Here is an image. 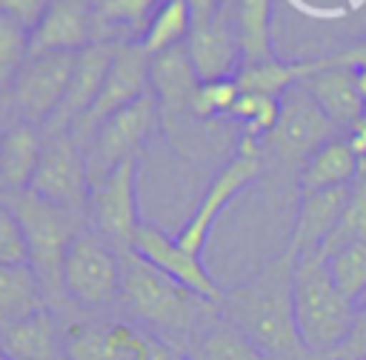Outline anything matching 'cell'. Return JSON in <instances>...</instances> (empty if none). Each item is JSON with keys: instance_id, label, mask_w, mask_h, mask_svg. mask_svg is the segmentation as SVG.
I'll return each mask as SVG.
<instances>
[{"instance_id": "6da1fadb", "label": "cell", "mask_w": 366, "mask_h": 360, "mask_svg": "<svg viewBox=\"0 0 366 360\" xmlns=\"http://www.w3.org/2000/svg\"><path fill=\"white\" fill-rule=\"evenodd\" d=\"M295 263L297 254L286 246L257 274L223 291L220 300V314L234 323L269 360H312L295 326Z\"/></svg>"}, {"instance_id": "7a4b0ae2", "label": "cell", "mask_w": 366, "mask_h": 360, "mask_svg": "<svg viewBox=\"0 0 366 360\" xmlns=\"http://www.w3.org/2000/svg\"><path fill=\"white\" fill-rule=\"evenodd\" d=\"M120 263L123 280L117 306L132 323L160 337L177 357L192 343V337L220 314L217 303L189 291L183 283L172 280L134 251H123Z\"/></svg>"}, {"instance_id": "3957f363", "label": "cell", "mask_w": 366, "mask_h": 360, "mask_svg": "<svg viewBox=\"0 0 366 360\" xmlns=\"http://www.w3.org/2000/svg\"><path fill=\"white\" fill-rule=\"evenodd\" d=\"M3 203L17 214V220L23 226V234L29 243V266L34 269V274L46 291L49 309L54 314L71 311L66 291H63V260H66L71 237L83 229L80 226L83 214L54 206L29 189L6 191Z\"/></svg>"}, {"instance_id": "277c9868", "label": "cell", "mask_w": 366, "mask_h": 360, "mask_svg": "<svg viewBox=\"0 0 366 360\" xmlns=\"http://www.w3.org/2000/svg\"><path fill=\"white\" fill-rule=\"evenodd\" d=\"M292 303H295V326L297 334L312 354V360L326 357L352 329L355 300H349L332 280L323 254H306L295 263L292 280Z\"/></svg>"}, {"instance_id": "5b68a950", "label": "cell", "mask_w": 366, "mask_h": 360, "mask_svg": "<svg viewBox=\"0 0 366 360\" xmlns=\"http://www.w3.org/2000/svg\"><path fill=\"white\" fill-rule=\"evenodd\" d=\"M57 317L66 360H177L160 337L129 317H100L80 309Z\"/></svg>"}, {"instance_id": "8992f818", "label": "cell", "mask_w": 366, "mask_h": 360, "mask_svg": "<svg viewBox=\"0 0 366 360\" xmlns=\"http://www.w3.org/2000/svg\"><path fill=\"white\" fill-rule=\"evenodd\" d=\"M277 106H280L277 123L260 140L263 166L272 163L280 171H292L295 177H300V169L306 166V160L323 143L335 140L343 131L323 114V109L315 103V97L300 83L289 86L277 97Z\"/></svg>"}, {"instance_id": "52a82bcc", "label": "cell", "mask_w": 366, "mask_h": 360, "mask_svg": "<svg viewBox=\"0 0 366 360\" xmlns=\"http://www.w3.org/2000/svg\"><path fill=\"white\" fill-rule=\"evenodd\" d=\"M120 251L112 249L89 226H83L71 237L63 260V291L69 306L92 314L112 309L120 300Z\"/></svg>"}, {"instance_id": "ba28073f", "label": "cell", "mask_w": 366, "mask_h": 360, "mask_svg": "<svg viewBox=\"0 0 366 360\" xmlns=\"http://www.w3.org/2000/svg\"><path fill=\"white\" fill-rule=\"evenodd\" d=\"M157 123H160L157 120V103H154L152 91H146L132 106L114 111L112 117H106L97 126V131L89 137V143L83 146L89 186L94 180L106 177L120 163L137 160V151L143 149V143L149 140V134Z\"/></svg>"}, {"instance_id": "9c48e42d", "label": "cell", "mask_w": 366, "mask_h": 360, "mask_svg": "<svg viewBox=\"0 0 366 360\" xmlns=\"http://www.w3.org/2000/svg\"><path fill=\"white\" fill-rule=\"evenodd\" d=\"M86 217L89 229L100 234L112 249L120 254L132 251L134 234L143 223L137 211V160L120 163L89 186Z\"/></svg>"}, {"instance_id": "30bf717a", "label": "cell", "mask_w": 366, "mask_h": 360, "mask_svg": "<svg viewBox=\"0 0 366 360\" xmlns=\"http://www.w3.org/2000/svg\"><path fill=\"white\" fill-rule=\"evenodd\" d=\"M263 171V151H260V140L240 134L237 140V151L232 154V160L214 174V180L209 183L206 194L200 197L194 214L183 223V229L174 234V240L192 251L200 254L206 246V237L214 226V220L220 217V211L234 200V194H240L257 174Z\"/></svg>"}, {"instance_id": "8fae6325", "label": "cell", "mask_w": 366, "mask_h": 360, "mask_svg": "<svg viewBox=\"0 0 366 360\" xmlns=\"http://www.w3.org/2000/svg\"><path fill=\"white\" fill-rule=\"evenodd\" d=\"M149 63H152V57L146 54V49L137 40L117 43L114 57L109 63V71L103 77V86H100L94 103L69 129L74 143L80 146V151H83V146L89 143V137L97 131V126L106 117H112L114 111L132 106L134 100H140L149 91Z\"/></svg>"}, {"instance_id": "7c38bea8", "label": "cell", "mask_w": 366, "mask_h": 360, "mask_svg": "<svg viewBox=\"0 0 366 360\" xmlns=\"http://www.w3.org/2000/svg\"><path fill=\"white\" fill-rule=\"evenodd\" d=\"M29 191L86 217L89 171L86 157L74 143L71 131H43V151L29 183Z\"/></svg>"}, {"instance_id": "4fadbf2b", "label": "cell", "mask_w": 366, "mask_h": 360, "mask_svg": "<svg viewBox=\"0 0 366 360\" xmlns=\"http://www.w3.org/2000/svg\"><path fill=\"white\" fill-rule=\"evenodd\" d=\"M197 86H200V77H197V71L189 60L186 43H180L174 49H166V51L152 57V63H149V91L157 103L160 126L169 131V137L174 134V140L194 120L192 103H194Z\"/></svg>"}, {"instance_id": "5bb4252c", "label": "cell", "mask_w": 366, "mask_h": 360, "mask_svg": "<svg viewBox=\"0 0 366 360\" xmlns=\"http://www.w3.org/2000/svg\"><path fill=\"white\" fill-rule=\"evenodd\" d=\"M74 60L77 51H49L29 57V63L23 66V71L11 86V100L26 123L43 126L57 111L69 89Z\"/></svg>"}, {"instance_id": "9a60e30c", "label": "cell", "mask_w": 366, "mask_h": 360, "mask_svg": "<svg viewBox=\"0 0 366 360\" xmlns=\"http://www.w3.org/2000/svg\"><path fill=\"white\" fill-rule=\"evenodd\" d=\"M132 251L137 257H143L146 263H152L154 269H160L163 274H169L172 280L183 283L189 291L200 294L203 300L209 303H217L223 300V289L217 286V280L209 274V269L203 266L200 254H192L186 251L174 237H169L163 229L152 226V223H140L137 234H134V243H132Z\"/></svg>"}, {"instance_id": "2e32d148", "label": "cell", "mask_w": 366, "mask_h": 360, "mask_svg": "<svg viewBox=\"0 0 366 360\" xmlns=\"http://www.w3.org/2000/svg\"><path fill=\"white\" fill-rule=\"evenodd\" d=\"M297 83L315 97V103L323 109V114L340 131H346L349 126H355L366 114V106H363V97L357 91V80H355L352 66H326L317 57L300 60V80Z\"/></svg>"}, {"instance_id": "e0dca14e", "label": "cell", "mask_w": 366, "mask_h": 360, "mask_svg": "<svg viewBox=\"0 0 366 360\" xmlns=\"http://www.w3.org/2000/svg\"><path fill=\"white\" fill-rule=\"evenodd\" d=\"M114 49H117L114 40H94L77 51V60H74V69L69 77V89H66L57 111L43 123V131H69L74 126V120L89 111V106L94 103V97L103 86V77L109 71Z\"/></svg>"}, {"instance_id": "ac0fdd59", "label": "cell", "mask_w": 366, "mask_h": 360, "mask_svg": "<svg viewBox=\"0 0 366 360\" xmlns=\"http://www.w3.org/2000/svg\"><path fill=\"white\" fill-rule=\"evenodd\" d=\"M186 51L200 80H220L237 74L240 49L229 17V3H223L212 17L192 23V31L186 37Z\"/></svg>"}, {"instance_id": "d6986e66", "label": "cell", "mask_w": 366, "mask_h": 360, "mask_svg": "<svg viewBox=\"0 0 366 360\" xmlns=\"http://www.w3.org/2000/svg\"><path fill=\"white\" fill-rule=\"evenodd\" d=\"M94 40V0H51L31 29V57L49 51H80Z\"/></svg>"}, {"instance_id": "ffe728a7", "label": "cell", "mask_w": 366, "mask_h": 360, "mask_svg": "<svg viewBox=\"0 0 366 360\" xmlns=\"http://www.w3.org/2000/svg\"><path fill=\"white\" fill-rule=\"evenodd\" d=\"M349 197V186H335V189H320V191H300L297 203V217L295 229L289 237V249L297 257L320 251L326 237L335 231L343 206Z\"/></svg>"}, {"instance_id": "44dd1931", "label": "cell", "mask_w": 366, "mask_h": 360, "mask_svg": "<svg viewBox=\"0 0 366 360\" xmlns=\"http://www.w3.org/2000/svg\"><path fill=\"white\" fill-rule=\"evenodd\" d=\"M0 354L6 360H66L60 317L43 309L26 320L0 326Z\"/></svg>"}, {"instance_id": "7402d4cb", "label": "cell", "mask_w": 366, "mask_h": 360, "mask_svg": "<svg viewBox=\"0 0 366 360\" xmlns=\"http://www.w3.org/2000/svg\"><path fill=\"white\" fill-rule=\"evenodd\" d=\"M43 151V131L34 123H11L0 131V186L6 191L29 189Z\"/></svg>"}, {"instance_id": "603a6c76", "label": "cell", "mask_w": 366, "mask_h": 360, "mask_svg": "<svg viewBox=\"0 0 366 360\" xmlns=\"http://www.w3.org/2000/svg\"><path fill=\"white\" fill-rule=\"evenodd\" d=\"M240 49V66L274 57L272 49V0H226Z\"/></svg>"}, {"instance_id": "cb8c5ba5", "label": "cell", "mask_w": 366, "mask_h": 360, "mask_svg": "<svg viewBox=\"0 0 366 360\" xmlns=\"http://www.w3.org/2000/svg\"><path fill=\"white\" fill-rule=\"evenodd\" d=\"M357 154L346 143L343 134L335 140L323 143L300 169L297 177V191H320V189H335V186H349L357 174Z\"/></svg>"}, {"instance_id": "d4e9b609", "label": "cell", "mask_w": 366, "mask_h": 360, "mask_svg": "<svg viewBox=\"0 0 366 360\" xmlns=\"http://www.w3.org/2000/svg\"><path fill=\"white\" fill-rule=\"evenodd\" d=\"M183 360H269L234 323L217 314L180 354Z\"/></svg>"}, {"instance_id": "484cf974", "label": "cell", "mask_w": 366, "mask_h": 360, "mask_svg": "<svg viewBox=\"0 0 366 360\" xmlns=\"http://www.w3.org/2000/svg\"><path fill=\"white\" fill-rule=\"evenodd\" d=\"M49 309L46 291L29 263L0 266V326L26 320Z\"/></svg>"}, {"instance_id": "4316f807", "label": "cell", "mask_w": 366, "mask_h": 360, "mask_svg": "<svg viewBox=\"0 0 366 360\" xmlns=\"http://www.w3.org/2000/svg\"><path fill=\"white\" fill-rule=\"evenodd\" d=\"M192 31V9L189 0H163L157 6V11L152 14V20L146 23L143 34H140V46L146 49L149 57L174 49L180 43H186Z\"/></svg>"}, {"instance_id": "83f0119b", "label": "cell", "mask_w": 366, "mask_h": 360, "mask_svg": "<svg viewBox=\"0 0 366 360\" xmlns=\"http://www.w3.org/2000/svg\"><path fill=\"white\" fill-rule=\"evenodd\" d=\"M357 240H366V160H360L357 174L349 183V197H346L343 214L317 254L329 257L332 251H337L349 243H357Z\"/></svg>"}, {"instance_id": "f1b7e54d", "label": "cell", "mask_w": 366, "mask_h": 360, "mask_svg": "<svg viewBox=\"0 0 366 360\" xmlns=\"http://www.w3.org/2000/svg\"><path fill=\"white\" fill-rule=\"evenodd\" d=\"M297 80H300V60H277V57L263 63H246L234 74L240 91L263 94V97H280Z\"/></svg>"}, {"instance_id": "f546056e", "label": "cell", "mask_w": 366, "mask_h": 360, "mask_svg": "<svg viewBox=\"0 0 366 360\" xmlns=\"http://www.w3.org/2000/svg\"><path fill=\"white\" fill-rule=\"evenodd\" d=\"M163 0H94V29L103 31H137V40ZM100 40V37H97Z\"/></svg>"}, {"instance_id": "4dcf8cb0", "label": "cell", "mask_w": 366, "mask_h": 360, "mask_svg": "<svg viewBox=\"0 0 366 360\" xmlns=\"http://www.w3.org/2000/svg\"><path fill=\"white\" fill-rule=\"evenodd\" d=\"M29 57H31V29L23 20L0 11V91L14 86Z\"/></svg>"}, {"instance_id": "1f68e13d", "label": "cell", "mask_w": 366, "mask_h": 360, "mask_svg": "<svg viewBox=\"0 0 366 360\" xmlns=\"http://www.w3.org/2000/svg\"><path fill=\"white\" fill-rule=\"evenodd\" d=\"M329 274L335 286L349 297V300H363L366 297V240L349 243L326 257Z\"/></svg>"}, {"instance_id": "d6a6232c", "label": "cell", "mask_w": 366, "mask_h": 360, "mask_svg": "<svg viewBox=\"0 0 366 360\" xmlns=\"http://www.w3.org/2000/svg\"><path fill=\"white\" fill-rule=\"evenodd\" d=\"M240 89L234 77H220V80H200L192 103L194 120H214V117H229Z\"/></svg>"}, {"instance_id": "836d02e7", "label": "cell", "mask_w": 366, "mask_h": 360, "mask_svg": "<svg viewBox=\"0 0 366 360\" xmlns=\"http://www.w3.org/2000/svg\"><path fill=\"white\" fill-rule=\"evenodd\" d=\"M29 263V243L17 214L0 200V266Z\"/></svg>"}, {"instance_id": "e575fe53", "label": "cell", "mask_w": 366, "mask_h": 360, "mask_svg": "<svg viewBox=\"0 0 366 360\" xmlns=\"http://www.w3.org/2000/svg\"><path fill=\"white\" fill-rule=\"evenodd\" d=\"M320 360H366V297L357 300L355 306V320L349 334L343 337L340 346H335L326 357Z\"/></svg>"}, {"instance_id": "d590c367", "label": "cell", "mask_w": 366, "mask_h": 360, "mask_svg": "<svg viewBox=\"0 0 366 360\" xmlns=\"http://www.w3.org/2000/svg\"><path fill=\"white\" fill-rule=\"evenodd\" d=\"M49 3H51V0H0V11H6V14H11V17H17V20H23L29 29H34L37 20L46 14Z\"/></svg>"}, {"instance_id": "8d00e7d4", "label": "cell", "mask_w": 366, "mask_h": 360, "mask_svg": "<svg viewBox=\"0 0 366 360\" xmlns=\"http://www.w3.org/2000/svg\"><path fill=\"white\" fill-rule=\"evenodd\" d=\"M317 60L326 63V66H352V69L366 66V40H360V43H355V46H349V49H340V51H335V54L317 57Z\"/></svg>"}, {"instance_id": "74e56055", "label": "cell", "mask_w": 366, "mask_h": 360, "mask_svg": "<svg viewBox=\"0 0 366 360\" xmlns=\"http://www.w3.org/2000/svg\"><path fill=\"white\" fill-rule=\"evenodd\" d=\"M343 137H346V143L352 146V151L357 154V160H366V114H363L355 126H349V129L343 131Z\"/></svg>"}, {"instance_id": "f35d334b", "label": "cell", "mask_w": 366, "mask_h": 360, "mask_svg": "<svg viewBox=\"0 0 366 360\" xmlns=\"http://www.w3.org/2000/svg\"><path fill=\"white\" fill-rule=\"evenodd\" d=\"M223 3H226V0H189V9H192V23L212 17V14H214V11H217Z\"/></svg>"}, {"instance_id": "ab89813d", "label": "cell", "mask_w": 366, "mask_h": 360, "mask_svg": "<svg viewBox=\"0 0 366 360\" xmlns=\"http://www.w3.org/2000/svg\"><path fill=\"white\" fill-rule=\"evenodd\" d=\"M355 80H357V91H360L363 106H366V66H357L355 69Z\"/></svg>"}, {"instance_id": "60d3db41", "label": "cell", "mask_w": 366, "mask_h": 360, "mask_svg": "<svg viewBox=\"0 0 366 360\" xmlns=\"http://www.w3.org/2000/svg\"><path fill=\"white\" fill-rule=\"evenodd\" d=\"M177 360H183V357H177Z\"/></svg>"}]
</instances>
